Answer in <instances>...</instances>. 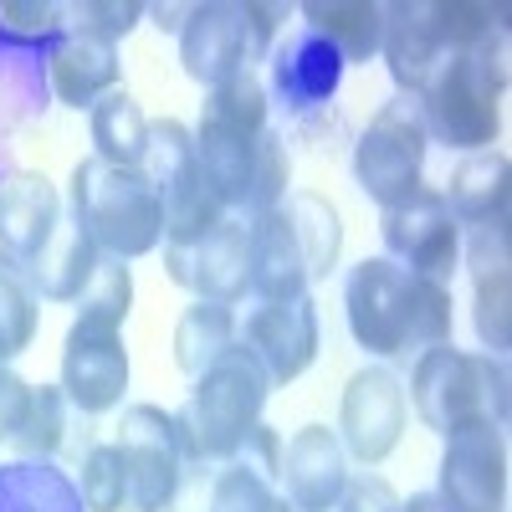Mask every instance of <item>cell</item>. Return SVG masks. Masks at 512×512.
<instances>
[{
    "instance_id": "18",
    "label": "cell",
    "mask_w": 512,
    "mask_h": 512,
    "mask_svg": "<svg viewBox=\"0 0 512 512\" xmlns=\"http://www.w3.org/2000/svg\"><path fill=\"white\" fill-rule=\"evenodd\" d=\"M349 477H354L349 451H344V441H338V431H328V425H303V431L282 446L277 492L297 512H333Z\"/></svg>"
},
{
    "instance_id": "25",
    "label": "cell",
    "mask_w": 512,
    "mask_h": 512,
    "mask_svg": "<svg viewBox=\"0 0 512 512\" xmlns=\"http://www.w3.org/2000/svg\"><path fill=\"white\" fill-rule=\"evenodd\" d=\"M297 16L344 57V67L379 57V31H384L379 0H308V6H297Z\"/></svg>"
},
{
    "instance_id": "41",
    "label": "cell",
    "mask_w": 512,
    "mask_h": 512,
    "mask_svg": "<svg viewBox=\"0 0 512 512\" xmlns=\"http://www.w3.org/2000/svg\"><path fill=\"white\" fill-rule=\"evenodd\" d=\"M400 507H405V497L379 472H359V477L344 482V497H338L333 512H400Z\"/></svg>"
},
{
    "instance_id": "39",
    "label": "cell",
    "mask_w": 512,
    "mask_h": 512,
    "mask_svg": "<svg viewBox=\"0 0 512 512\" xmlns=\"http://www.w3.org/2000/svg\"><path fill=\"white\" fill-rule=\"evenodd\" d=\"M88 512H123V492H128V472H123V451L113 441L93 446L82 456V482H77Z\"/></svg>"
},
{
    "instance_id": "11",
    "label": "cell",
    "mask_w": 512,
    "mask_h": 512,
    "mask_svg": "<svg viewBox=\"0 0 512 512\" xmlns=\"http://www.w3.org/2000/svg\"><path fill=\"white\" fill-rule=\"evenodd\" d=\"M62 395L82 415H108L128 395V349L123 328L98 318H72L62 344Z\"/></svg>"
},
{
    "instance_id": "16",
    "label": "cell",
    "mask_w": 512,
    "mask_h": 512,
    "mask_svg": "<svg viewBox=\"0 0 512 512\" xmlns=\"http://www.w3.org/2000/svg\"><path fill=\"white\" fill-rule=\"evenodd\" d=\"M436 497L446 512H507V436L497 425L446 436Z\"/></svg>"
},
{
    "instance_id": "43",
    "label": "cell",
    "mask_w": 512,
    "mask_h": 512,
    "mask_svg": "<svg viewBox=\"0 0 512 512\" xmlns=\"http://www.w3.org/2000/svg\"><path fill=\"white\" fill-rule=\"evenodd\" d=\"M236 461L246 466V472H256V477H267V482H277V472H282V441H277V431L262 420L256 431L246 436V446L236 451Z\"/></svg>"
},
{
    "instance_id": "4",
    "label": "cell",
    "mask_w": 512,
    "mask_h": 512,
    "mask_svg": "<svg viewBox=\"0 0 512 512\" xmlns=\"http://www.w3.org/2000/svg\"><path fill=\"white\" fill-rule=\"evenodd\" d=\"M67 205H72L67 216L98 241V251L118 256V262H139L164 241V210L144 169L103 164L98 154L82 159L72 169Z\"/></svg>"
},
{
    "instance_id": "23",
    "label": "cell",
    "mask_w": 512,
    "mask_h": 512,
    "mask_svg": "<svg viewBox=\"0 0 512 512\" xmlns=\"http://www.w3.org/2000/svg\"><path fill=\"white\" fill-rule=\"evenodd\" d=\"M246 231H251V297L256 303L303 297L308 292V262H303V246H297V236L282 216V205L246 221Z\"/></svg>"
},
{
    "instance_id": "44",
    "label": "cell",
    "mask_w": 512,
    "mask_h": 512,
    "mask_svg": "<svg viewBox=\"0 0 512 512\" xmlns=\"http://www.w3.org/2000/svg\"><path fill=\"white\" fill-rule=\"evenodd\" d=\"M26 400H31V384L11 369H0V441L16 436V425L26 415Z\"/></svg>"
},
{
    "instance_id": "26",
    "label": "cell",
    "mask_w": 512,
    "mask_h": 512,
    "mask_svg": "<svg viewBox=\"0 0 512 512\" xmlns=\"http://www.w3.org/2000/svg\"><path fill=\"white\" fill-rule=\"evenodd\" d=\"M0 512H88V502L62 466L16 456L0 466Z\"/></svg>"
},
{
    "instance_id": "46",
    "label": "cell",
    "mask_w": 512,
    "mask_h": 512,
    "mask_svg": "<svg viewBox=\"0 0 512 512\" xmlns=\"http://www.w3.org/2000/svg\"><path fill=\"white\" fill-rule=\"evenodd\" d=\"M400 512H446V502H441L436 492H415V497H410Z\"/></svg>"
},
{
    "instance_id": "37",
    "label": "cell",
    "mask_w": 512,
    "mask_h": 512,
    "mask_svg": "<svg viewBox=\"0 0 512 512\" xmlns=\"http://www.w3.org/2000/svg\"><path fill=\"white\" fill-rule=\"evenodd\" d=\"M128 308H134V272H128V262H118V256H103L88 292L77 297V318H98V323L123 328Z\"/></svg>"
},
{
    "instance_id": "14",
    "label": "cell",
    "mask_w": 512,
    "mask_h": 512,
    "mask_svg": "<svg viewBox=\"0 0 512 512\" xmlns=\"http://www.w3.org/2000/svg\"><path fill=\"white\" fill-rule=\"evenodd\" d=\"M338 82H344V57L318 31L292 26L277 36V47L267 57V77H262L267 103L287 108L292 118H308L338 98Z\"/></svg>"
},
{
    "instance_id": "12",
    "label": "cell",
    "mask_w": 512,
    "mask_h": 512,
    "mask_svg": "<svg viewBox=\"0 0 512 512\" xmlns=\"http://www.w3.org/2000/svg\"><path fill=\"white\" fill-rule=\"evenodd\" d=\"M67 31V11L47 0H0V88L21 108H47V57Z\"/></svg>"
},
{
    "instance_id": "27",
    "label": "cell",
    "mask_w": 512,
    "mask_h": 512,
    "mask_svg": "<svg viewBox=\"0 0 512 512\" xmlns=\"http://www.w3.org/2000/svg\"><path fill=\"white\" fill-rule=\"evenodd\" d=\"M267 139V134H262ZM262 139H246V134H231V128H216L205 123L195 128V154H200V169L210 190L221 195V205L231 210V216H241V200H246V180H251V164H256V149H262Z\"/></svg>"
},
{
    "instance_id": "1",
    "label": "cell",
    "mask_w": 512,
    "mask_h": 512,
    "mask_svg": "<svg viewBox=\"0 0 512 512\" xmlns=\"http://www.w3.org/2000/svg\"><path fill=\"white\" fill-rule=\"evenodd\" d=\"M502 98H507V26H492L466 52L441 57V67L415 93L431 139L456 154H482L502 134Z\"/></svg>"
},
{
    "instance_id": "10",
    "label": "cell",
    "mask_w": 512,
    "mask_h": 512,
    "mask_svg": "<svg viewBox=\"0 0 512 512\" xmlns=\"http://www.w3.org/2000/svg\"><path fill=\"white\" fill-rule=\"evenodd\" d=\"M410 272H400L384 256H364L344 282V313L354 344L374 359H405V333H410Z\"/></svg>"
},
{
    "instance_id": "13",
    "label": "cell",
    "mask_w": 512,
    "mask_h": 512,
    "mask_svg": "<svg viewBox=\"0 0 512 512\" xmlns=\"http://www.w3.org/2000/svg\"><path fill=\"white\" fill-rule=\"evenodd\" d=\"M405 415H410V400H405V384L395 369L384 364H369L349 379L344 390V405H338V441L344 451L364 466H379L405 436Z\"/></svg>"
},
{
    "instance_id": "17",
    "label": "cell",
    "mask_w": 512,
    "mask_h": 512,
    "mask_svg": "<svg viewBox=\"0 0 512 512\" xmlns=\"http://www.w3.org/2000/svg\"><path fill=\"white\" fill-rule=\"evenodd\" d=\"M180 67H185V77L200 82V88H221L236 72H256L241 0H205V6H190L185 31H180Z\"/></svg>"
},
{
    "instance_id": "6",
    "label": "cell",
    "mask_w": 512,
    "mask_h": 512,
    "mask_svg": "<svg viewBox=\"0 0 512 512\" xmlns=\"http://www.w3.org/2000/svg\"><path fill=\"white\" fill-rule=\"evenodd\" d=\"M425 154H431V128L415 98L395 93L384 103L369 128L354 144V185L384 210L400 205L405 195H415L425 185Z\"/></svg>"
},
{
    "instance_id": "38",
    "label": "cell",
    "mask_w": 512,
    "mask_h": 512,
    "mask_svg": "<svg viewBox=\"0 0 512 512\" xmlns=\"http://www.w3.org/2000/svg\"><path fill=\"white\" fill-rule=\"evenodd\" d=\"M472 323H477L482 349H487L492 359H507V349H512V272L477 277Z\"/></svg>"
},
{
    "instance_id": "33",
    "label": "cell",
    "mask_w": 512,
    "mask_h": 512,
    "mask_svg": "<svg viewBox=\"0 0 512 512\" xmlns=\"http://www.w3.org/2000/svg\"><path fill=\"white\" fill-rule=\"evenodd\" d=\"M36 308H41V297H36L26 267L16 262V256L0 251V369H6L16 354L31 349V338H36Z\"/></svg>"
},
{
    "instance_id": "40",
    "label": "cell",
    "mask_w": 512,
    "mask_h": 512,
    "mask_svg": "<svg viewBox=\"0 0 512 512\" xmlns=\"http://www.w3.org/2000/svg\"><path fill=\"white\" fill-rule=\"evenodd\" d=\"M62 11H67V31L98 36L108 47L134 36V26L149 16V6H139V0H82V6H62Z\"/></svg>"
},
{
    "instance_id": "47",
    "label": "cell",
    "mask_w": 512,
    "mask_h": 512,
    "mask_svg": "<svg viewBox=\"0 0 512 512\" xmlns=\"http://www.w3.org/2000/svg\"><path fill=\"white\" fill-rule=\"evenodd\" d=\"M6 180H11V175H6V159H0V185H6Z\"/></svg>"
},
{
    "instance_id": "19",
    "label": "cell",
    "mask_w": 512,
    "mask_h": 512,
    "mask_svg": "<svg viewBox=\"0 0 512 512\" xmlns=\"http://www.w3.org/2000/svg\"><path fill=\"white\" fill-rule=\"evenodd\" d=\"M379 57L390 67L395 88L415 98L446 57V36L436 21V0H390L384 6V31H379Z\"/></svg>"
},
{
    "instance_id": "20",
    "label": "cell",
    "mask_w": 512,
    "mask_h": 512,
    "mask_svg": "<svg viewBox=\"0 0 512 512\" xmlns=\"http://www.w3.org/2000/svg\"><path fill=\"white\" fill-rule=\"evenodd\" d=\"M62 216H67L62 190L47 175H36V169H11V180L0 185V251L16 256V262L26 267L31 256L52 241Z\"/></svg>"
},
{
    "instance_id": "9",
    "label": "cell",
    "mask_w": 512,
    "mask_h": 512,
    "mask_svg": "<svg viewBox=\"0 0 512 512\" xmlns=\"http://www.w3.org/2000/svg\"><path fill=\"white\" fill-rule=\"evenodd\" d=\"M164 272L195 292L200 303H226L236 308L251 292V231L241 216L216 221L205 236L190 241H164Z\"/></svg>"
},
{
    "instance_id": "21",
    "label": "cell",
    "mask_w": 512,
    "mask_h": 512,
    "mask_svg": "<svg viewBox=\"0 0 512 512\" xmlns=\"http://www.w3.org/2000/svg\"><path fill=\"white\" fill-rule=\"evenodd\" d=\"M118 77H123L118 47H108V41H98V36H82V31H62V41L47 57V88H52V98L62 108H77V113L82 108L93 113V103L118 88Z\"/></svg>"
},
{
    "instance_id": "8",
    "label": "cell",
    "mask_w": 512,
    "mask_h": 512,
    "mask_svg": "<svg viewBox=\"0 0 512 512\" xmlns=\"http://www.w3.org/2000/svg\"><path fill=\"white\" fill-rule=\"evenodd\" d=\"M379 236H384V262H395L410 277H431V282L451 287V277L461 267V226L446 210L441 190L420 185L400 205H384Z\"/></svg>"
},
{
    "instance_id": "45",
    "label": "cell",
    "mask_w": 512,
    "mask_h": 512,
    "mask_svg": "<svg viewBox=\"0 0 512 512\" xmlns=\"http://www.w3.org/2000/svg\"><path fill=\"white\" fill-rule=\"evenodd\" d=\"M149 16H154V26H159V31L180 36V31H185V16H190V6H149Z\"/></svg>"
},
{
    "instance_id": "24",
    "label": "cell",
    "mask_w": 512,
    "mask_h": 512,
    "mask_svg": "<svg viewBox=\"0 0 512 512\" xmlns=\"http://www.w3.org/2000/svg\"><path fill=\"white\" fill-rule=\"evenodd\" d=\"M98 262H103L98 241L82 231L72 216H62L57 231H52V241L26 262V277H31L36 297H47V303H77V297L88 292Z\"/></svg>"
},
{
    "instance_id": "32",
    "label": "cell",
    "mask_w": 512,
    "mask_h": 512,
    "mask_svg": "<svg viewBox=\"0 0 512 512\" xmlns=\"http://www.w3.org/2000/svg\"><path fill=\"white\" fill-rule=\"evenodd\" d=\"M67 425H72V405L62 395V384H31V400H26V415L16 425V456L21 461H52L67 441Z\"/></svg>"
},
{
    "instance_id": "7",
    "label": "cell",
    "mask_w": 512,
    "mask_h": 512,
    "mask_svg": "<svg viewBox=\"0 0 512 512\" xmlns=\"http://www.w3.org/2000/svg\"><path fill=\"white\" fill-rule=\"evenodd\" d=\"M113 446L123 451V472H128V492H123V512H164L180 497L190 461L180 446V425L159 405H128L118 420Z\"/></svg>"
},
{
    "instance_id": "28",
    "label": "cell",
    "mask_w": 512,
    "mask_h": 512,
    "mask_svg": "<svg viewBox=\"0 0 512 512\" xmlns=\"http://www.w3.org/2000/svg\"><path fill=\"white\" fill-rule=\"evenodd\" d=\"M282 216L303 246V262H308V282L328 277L344 256V221H338V205L328 195H313V190H292L282 200Z\"/></svg>"
},
{
    "instance_id": "30",
    "label": "cell",
    "mask_w": 512,
    "mask_h": 512,
    "mask_svg": "<svg viewBox=\"0 0 512 512\" xmlns=\"http://www.w3.org/2000/svg\"><path fill=\"white\" fill-rule=\"evenodd\" d=\"M231 344H236V308H226V303H200L195 297L175 323V364L190 379H200Z\"/></svg>"
},
{
    "instance_id": "34",
    "label": "cell",
    "mask_w": 512,
    "mask_h": 512,
    "mask_svg": "<svg viewBox=\"0 0 512 512\" xmlns=\"http://www.w3.org/2000/svg\"><path fill=\"white\" fill-rule=\"evenodd\" d=\"M205 512H297L277 482L246 472L241 461H221V472L210 477V492H205Z\"/></svg>"
},
{
    "instance_id": "22",
    "label": "cell",
    "mask_w": 512,
    "mask_h": 512,
    "mask_svg": "<svg viewBox=\"0 0 512 512\" xmlns=\"http://www.w3.org/2000/svg\"><path fill=\"white\" fill-rule=\"evenodd\" d=\"M446 210L456 216L461 231H482V226H507V200H512V169L502 149L466 154L451 180H446Z\"/></svg>"
},
{
    "instance_id": "5",
    "label": "cell",
    "mask_w": 512,
    "mask_h": 512,
    "mask_svg": "<svg viewBox=\"0 0 512 512\" xmlns=\"http://www.w3.org/2000/svg\"><path fill=\"white\" fill-rule=\"evenodd\" d=\"M144 180L159 195L164 210V241H190L205 236L216 221H226L231 210L221 205V195L210 190L200 154H195V134L175 118H154L149 123V149H144Z\"/></svg>"
},
{
    "instance_id": "2",
    "label": "cell",
    "mask_w": 512,
    "mask_h": 512,
    "mask_svg": "<svg viewBox=\"0 0 512 512\" xmlns=\"http://www.w3.org/2000/svg\"><path fill=\"white\" fill-rule=\"evenodd\" d=\"M267 395H272L267 369L256 364V359L246 354V344L236 338V344H231L216 364H210L200 379H190V395H185V405L175 410L185 461H190V466L236 461V451L246 446V436L262 425Z\"/></svg>"
},
{
    "instance_id": "42",
    "label": "cell",
    "mask_w": 512,
    "mask_h": 512,
    "mask_svg": "<svg viewBox=\"0 0 512 512\" xmlns=\"http://www.w3.org/2000/svg\"><path fill=\"white\" fill-rule=\"evenodd\" d=\"M466 236H472V241H466L461 251H466V267H472V282L512 267V256H507L512 236H507V226H482V231H466Z\"/></svg>"
},
{
    "instance_id": "31",
    "label": "cell",
    "mask_w": 512,
    "mask_h": 512,
    "mask_svg": "<svg viewBox=\"0 0 512 512\" xmlns=\"http://www.w3.org/2000/svg\"><path fill=\"white\" fill-rule=\"evenodd\" d=\"M200 118L216 123V128H231V134L262 139L272 128V103H267V88H262V72H236L221 88H205Z\"/></svg>"
},
{
    "instance_id": "29",
    "label": "cell",
    "mask_w": 512,
    "mask_h": 512,
    "mask_svg": "<svg viewBox=\"0 0 512 512\" xmlns=\"http://www.w3.org/2000/svg\"><path fill=\"white\" fill-rule=\"evenodd\" d=\"M88 128H93V149L103 164H123V169H139L144 164V149H149V118L144 108L134 103L128 88H113L93 103L88 113Z\"/></svg>"
},
{
    "instance_id": "3",
    "label": "cell",
    "mask_w": 512,
    "mask_h": 512,
    "mask_svg": "<svg viewBox=\"0 0 512 512\" xmlns=\"http://www.w3.org/2000/svg\"><path fill=\"white\" fill-rule=\"evenodd\" d=\"M410 405L425 420V431H436L441 441L461 431H482V425L507 431V410H512L507 359L466 354L456 344L425 349L410 369Z\"/></svg>"
},
{
    "instance_id": "15",
    "label": "cell",
    "mask_w": 512,
    "mask_h": 512,
    "mask_svg": "<svg viewBox=\"0 0 512 512\" xmlns=\"http://www.w3.org/2000/svg\"><path fill=\"white\" fill-rule=\"evenodd\" d=\"M236 338L272 384H292L318 359V303L308 292L287 303H256L246 308V318H236Z\"/></svg>"
},
{
    "instance_id": "35",
    "label": "cell",
    "mask_w": 512,
    "mask_h": 512,
    "mask_svg": "<svg viewBox=\"0 0 512 512\" xmlns=\"http://www.w3.org/2000/svg\"><path fill=\"white\" fill-rule=\"evenodd\" d=\"M451 323H456L451 287H446V282H431V277H415V282H410V333H405V359H420L425 349H436V344H451Z\"/></svg>"
},
{
    "instance_id": "36",
    "label": "cell",
    "mask_w": 512,
    "mask_h": 512,
    "mask_svg": "<svg viewBox=\"0 0 512 512\" xmlns=\"http://www.w3.org/2000/svg\"><path fill=\"white\" fill-rule=\"evenodd\" d=\"M287 195H292V154H287V144H282L277 128H267L262 149H256V164H251V180H246L241 221L267 216V210H277Z\"/></svg>"
}]
</instances>
